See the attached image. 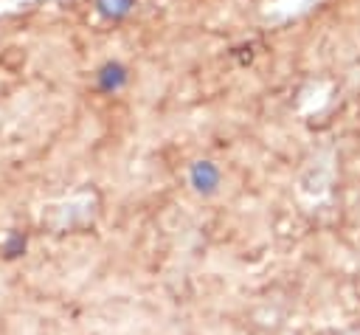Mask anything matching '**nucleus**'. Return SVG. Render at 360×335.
Wrapping results in <instances>:
<instances>
[{"instance_id": "obj_1", "label": "nucleus", "mask_w": 360, "mask_h": 335, "mask_svg": "<svg viewBox=\"0 0 360 335\" xmlns=\"http://www.w3.org/2000/svg\"><path fill=\"white\" fill-rule=\"evenodd\" d=\"M188 180H191L194 191H200V194H214L217 186H219V169H217V163H211V160H197V163L191 166V172H188Z\"/></svg>"}, {"instance_id": "obj_2", "label": "nucleus", "mask_w": 360, "mask_h": 335, "mask_svg": "<svg viewBox=\"0 0 360 335\" xmlns=\"http://www.w3.org/2000/svg\"><path fill=\"white\" fill-rule=\"evenodd\" d=\"M127 79H129V73H127V68H124L121 62H107V65L98 70V87H101L104 93L121 90V87L127 84Z\"/></svg>"}, {"instance_id": "obj_3", "label": "nucleus", "mask_w": 360, "mask_h": 335, "mask_svg": "<svg viewBox=\"0 0 360 335\" xmlns=\"http://www.w3.org/2000/svg\"><path fill=\"white\" fill-rule=\"evenodd\" d=\"M96 8L101 17H110V20H118L124 14H129L132 8V0H96Z\"/></svg>"}, {"instance_id": "obj_4", "label": "nucleus", "mask_w": 360, "mask_h": 335, "mask_svg": "<svg viewBox=\"0 0 360 335\" xmlns=\"http://www.w3.org/2000/svg\"><path fill=\"white\" fill-rule=\"evenodd\" d=\"M25 251V236L22 234H8V239L3 242V253L8 256V259H14V256H20Z\"/></svg>"}]
</instances>
